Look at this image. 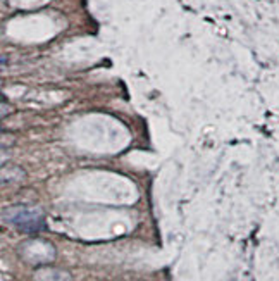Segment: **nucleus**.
Returning <instances> with one entry per match:
<instances>
[{"instance_id":"obj_1","label":"nucleus","mask_w":279,"mask_h":281,"mask_svg":"<svg viewBox=\"0 0 279 281\" xmlns=\"http://www.w3.org/2000/svg\"><path fill=\"white\" fill-rule=\"evenodd\" d=\"M2 219L4 222H7V224L17 228L21 231H26V233H36V231L43 230V226H45L43 212L36 209V207H9V209H4Z\"/></svg>"},{"instance_id":"obj_3","label":"nucleus","mask_w":279,"mask_h":281,"mask_svg":"<svg viewBox=\"0 0 279 281\" xmlns=\"http://www.w3.org/2000/svg\"><path fill=\"white\" fill-rule=\"evenodd\" d=\"M35 281H71V274L64 269L42 268L35 273Z\"/></svg>"},{"instance_id":"obj_2","label":"nucleus","mask_w":279,"mask_h":281,"mask_svg":"<svg viewBox=\"0 0 279 281\" xmlns=\"http://www.w3.org/2000/svg\"><path fill=\"white\" fill-rule=\"evenodd\" d=\"M21 255L23 259L30 264H47L55 257L54 245L45 240H28L21 245Z\"/></svg>"}]
</instances>
